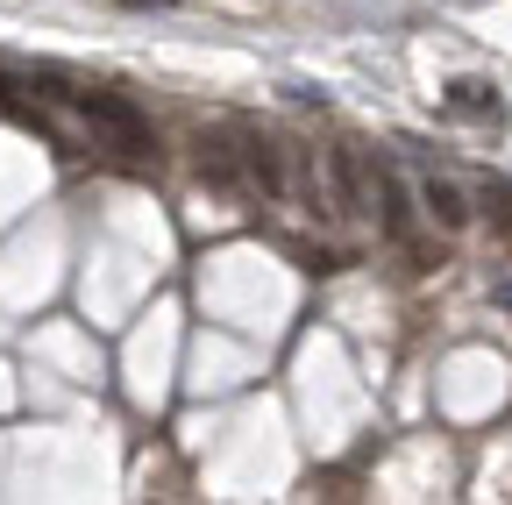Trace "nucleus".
<instances>
[{"label": "nucleus", "mask_w": 512, "mask_h": 505, "mask_svg": "<svg viewBox=\"0 0 512 505\" xmlns=\"http://www.w3.org/2000/svg\"><path fill=\"white\" fill-rule=\"evenodd\" d=\"M228 143H235V171H242V185H256L264 200H292V157H285L278 136H264L256 121H235Z\"/></svg>", "instance_id": "nucleus-1"}, {"label": "nucleus", "mask_w": 512, "mask_h": 505, "mask_svg": "<svg viewBox=\"0 0 512 505\" xmlns=\"http://www.w3.org/2000/svg\"><path fill=\"white\" fill-rule=\"evenodd\" d=\"M370 185H377V221H384V242H420V200H413V185L392 171V164H377L370 157Z\"/></svg>", "instance_id": "nucleus-2"}, {"label": "nucleus", "mask_w": 512, "mask_h": 505, "mask_svg": "<svg viewBox=\"0 0 512 505\" xmlns=\"http://www.w3.org/2000/svg\"><path fill=\"white\" fill-rule=\"evenodd\" d=\"M313 157H320V185H328V214H335V221H363V214H370V193H363V164H356L342 143L313 150Z\"/></svg>", "instance_id": "nucleus-3"}, {"label": "nucleus", "mask_w": 512, "mask_h": 505, "mask_svg": "<svg viewBox=\"0 0 512 505\" xmlns=\"http://www.w3.org/2000/svg\"><path fill=\"white\" fill-rule=\"evenodd\" d=\"M413 200H420V214L441 228V235H463L477 214H470V185L463 178H448V171H427L420 185H413Z\"/></svg>", "instance_id": "nucleus-4"}, {"label": "nucleus", "mask_w": 512, "mask_h": 505, "mask_svg": "<svg viewBox=\"0 0 512 505\" xmlns=\"http://www.w3.org/2000/svg\"><path fill=\"white\" fill-rule=\"evenodd\" d=\"M470 214H477L491 235H505V242H512V178L484 171V178L470 185Z\"/></svg>", "instance_id": "nucleus-5"}, {"label": "nucleus", "mask_w": 512, "mask_h": 505, "mask_svg": "<svg viewBox=\"0 0 512 505\" xmlns=\"http://www.w3.org/2000/svg\"><path fill=\"white\" fill-rule=\"evenodd\" d=\"M192 171H200V178H214V185H242L235 150H228L221 136H192Z\"/></svg>", "instance_id": "nucleus-6"}, {"label": "nucleus", "mask_w": 512, "mask_h": 505, "mask_svg": "<svg viewBox=\"0 0 512 505\" xmlns=\"http://www.w3.org/2000/svg\"><path fill=\"white\" fill-rule=\"evenodd\" d=\"M448 107H456V114H505V100H498V86H484V79H456V86H448Z\"/></svg>", "instance_id": "nucleus-7"}, {"label": "nucleus", "mask_w": 512, "mask_h": 505, "mask_svg": "<svg viewBox=\"0 0 512 505\" xmlns=\"http://www.w3.org/2000/svg\"><path fill=\"white\" fill-rule=\"evenodd\" d=\"M292 257H299V271H313V278H328V271H342V249H313V242H299Z\"/></svg>", "instance_id": "nucleus-8"}]
</instances>
